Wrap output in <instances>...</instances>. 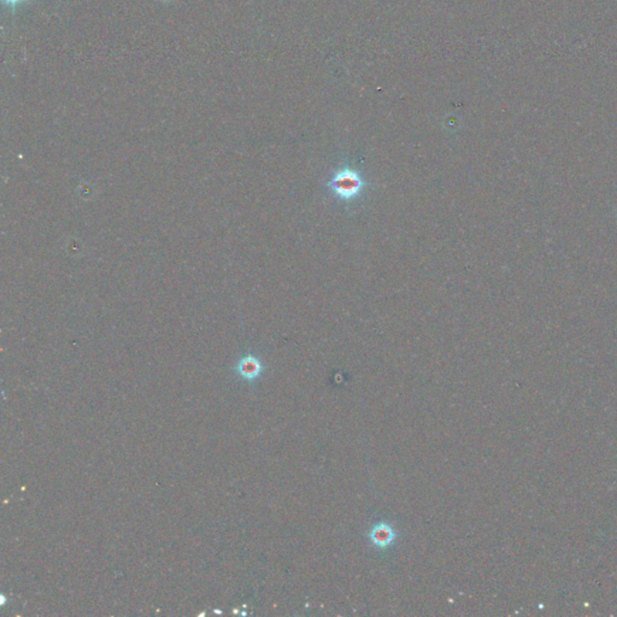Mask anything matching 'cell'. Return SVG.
<instances>
[{
    "label": "cell",
    "mask_w": 617,
    "mask_h": 617,
    "mask_svg": "<svg viewBox=\"0 0 617 617\" xmlns=\"http://www.w3.org/2000/svg\"><path fill=\"white\" fill-rule=\"evenodd\" d=\"M366 185V181L362 179L358 171L347 167L335 171L333 178L327 183L334 195L345 202L356 200Z\"/></svg>",
    "instance_id": "obj_1"
},
{
    "label": "cell",
    "mask_w": 617,
    "mask_h": 617,
    "mask_svg": "<svg viewBox=\"0 0 617 617\" xmlns=\"http://www.w3.org/2000/svg\"><path fill=\"white\" fill-rule=\"evenodd\" d=\"M397 532L392 524L388 522H378L374 524L371 529L368 532V539L374 548L379 550H386L391 548L397 540Z\"/></svg>",
    "instance_id": "obj_2"
},
{
    "label": "cell",
    "mask_w": 617,
    "mask_h": 617,
    "mask_svg": "<svg viewBox=\"0 0 617 617\" xmlns=\"http://www.w3.org/2000/svg\"><path fill=\"white\" fill-rule=\"evenodd\" d=\"M264 367L262 362L258 358L248 354L245 357L241 358L236 366V371L240 378L244 379L246 381L253 382L260 378V375L263 374Z\"/></svg>",
    "instance_id": "obj_3"
},
{
    "label": "cell",
    "mask_w": 617,
    "mask_h": 617,
    "mask_svg": "<svg viewBox=\"0 0 617 617\" xmlns=\"http://www.w3.org/2000/svg\"><path fill=\"white\" fill-rule=\"evenodd\" d=\"M6 4H8V6H11V8H15L16 5L21 4L22 1H25V0H4Z\"/></svg>",
    "instance_id": "obj_4"
}]
</instances>
